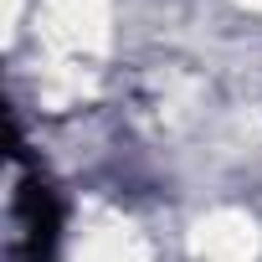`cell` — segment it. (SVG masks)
<instances>
[{"label": "cell", "instance_id": "6da1fadb", "mask_svg": "<svg viewBox=\"0 0 262 262\" xmlns=\"http://www.w3.org/2000/svg\"><path fill=\"white\" fill-rule=\"evenodd\" d=\"M57 247H62V211L47 185H31L21 201V252L26 262H57Z\"/></svg>", "mask_w": 262, "mask_h": 262}]
</instances>
